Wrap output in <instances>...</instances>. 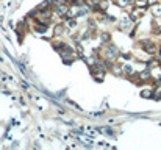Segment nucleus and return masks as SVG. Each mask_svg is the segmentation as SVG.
Masks as SVG:
<instances>
[{
    "label": "nucleus",
    "mask_w": 161,
    "mask_h": 150,
    "mask_svg": "<svg viewBox=\"0 0 161 150\" xmlns=\"http://www.w3.org/2000/svg\"><path fill=\"white\" fill-rule=\"evenodd\" d=\"M66 24H67L69 28H75V27H77V20H75V17H72V19H66Z\"/></svg>",
    "instance_id": "obj_12"
},
{
    "label": "nucleus",
    "mask_w": 161,
    "mask_h": 150,
    "mask_svg": "<svg viewBox=\"0 0 161 150\" xmlns=\"http://www.w3.org/2000/svg\"><path fill=\"white\" fill-rule=\"evenodd\" d=\"M147 3H149V0H136V5L138 6H145Z\"/></svg>",
    "instance_id": "obj_13"
},
{
    "label": "nucleus",
    "mask_w": 161,
    "mask_h": 150,
    "mask_svg": "<svg viewBox=\"0 0 161 150\" xmlns=\"http://www.w3.org/2000/svg\"><path fill=\"white\" fill-rule=\"evenodd\" d=\"M157 52H158V56H160V58H161V45H160V47H158V50H157Z\"/></svg>",
    "instance_id": "obj_14"
},
{
    "label": "nucleus",
    "mask_w": 161,
    "mask_h": 150,
    "mask_svg": "<svg viewBox=\"0 0 161 150\" xmlns=\"http://www.w3.org/2000/svg\"><path fill=\"white\" fill-rule=\"evenodd\" d=\"M141 97H144V99H150V97H153V89L141 91Z\"/></svg>",
    "instance_id": "obj_10"
},
{
    "label": "nucleus",
    "mask_w": 161,
    "mask_h": 150,
    "mask_svg": "<svg viewBox=\"0 0 161 150\" xmlns=\"http://www.w3.org/2000/svg\"><path fill=\"white\" fill-rule=\"evenodd\" d=\"M141 17H142V11L141 10H133L130 13V20H131V22H136V20L141 19Z\"/></svg>",
    "instance_id": "obj_7"
},
{
    "label": "nucleus",
    "mask_w": 161,
    "mask_h": 150,
    "mask_svg": "<svg viewBox=\"0 0 161 150\" xmlns=\"http://www.w3.org/2000/svg\"><path fill=\"white\" fill-rule=\"evenodd\" d=\"M152 14L155 16V17H161V3H155L152 6Z\"/></svg>",
    "instance_id": "obj_8"
},
{
    "label": "nucleus",
    "mask_w": 161,
    "mask_h": 150,
    "mask_svg": "<svg viewBox=\"0 0 161 150\" xmlns=\"http://www.w3.org/2000/svg\"><path fill=\"white\" fill-rule=\"evenodd\" d=\"M103 56H105V59H108V61H116L119 56H121V52H119V49L114 44L110 42L103 49Z\"/></svg>",
    "instance_id": "obj_1"
},
{
    "label": "nucleus",
    "mask_w": 161,
    "mask_h": 150,
    "mask_svg": "<svg viewBox=\"0 0 161 150\" xmlns=\"http://www.w3.org/2000/svg\"><path fill=\"white\" fill-rule=\"evenodd\" d=\"M34 20H36V19H34ZM47 28H48V25L44 24V22H39V20H36V25L33 27V30L36 33H41V35H44V33L47 31Z\"/></svg>",
    "instance_id": "obj_4"
},
{
    "label": "nucleus",
    "mask_w": 161,
    "mask_h": 150,
    "mask_svg": "<svg viewBox=\"0 0 161 150\" xmlns=\"http://www.w3.org/2000/svg\"><path fill=\"white\" fill-rule=\"evenodd\" d=\"M116 5L117 6H121V8H127L128 3H130V0H114Z\"/></svg>",
    "instance_id": "obj_11"
},
{
    "label": "nucleus",
    "mask_w": 161,
    "mask_h": 150,
    "mask_svg": "<svg viewBox=\"0 0 161 150\" xmlns=\"http://www.w3.org/2000/svg\"><path fill=\"white\" fill-rule=\"evenodd\" d=\"M52 10L48 8V10H42L41 13H38V16H36V20H39V22H44V24H50L52 22Z\"/></svg>",
    "instance_id": "obj_3"
},
{
    "label": "nucleus",
    "mask_w": 161,
    "mask_h": 150,
    "mask_svg": "<svg viewBox=\"0 0 161 150\" xmlns=\"http://www.w3.org/2000/svg\"><path fill=\"white\" fill-rule=\"evenodd\" d=\"M139 44H141L142 50H144L145 53H149V55H155L157 50H158V47L153 44V41H150V39H142Z\"/></svg>",
    "instance_id": "obj_2"
},
{
    "label": "nucleus",
    "mask_w": 161,
    "mask_h": 150,
    "mask_svg": "<svg viewBox=\"0 0 161 150\" xmlns=\"http://www.w3.org/2000/svg\"><path fill=\"white\" fill-rule=\"evenodd\" d=\"M100 39H102L103 44H110L111 42V35H110L108 31H105V33H102V35H100Z\"/></svg>",
    "instance_id": "obj_9"
},
{
    "label": "nucleus",
    "mask_w": 161,
    "mask_h": 150,
    "mask_svg": "<svg viewBox=\"0 0 161 150\" xmlns=\"http://www.w3.org/2000/svg\"><path fill=\"white\" fill-rule=\"evenodd\" d=\"M130 27H131V20H130V17H128V19H124L122 22H119L117 28L121 30V31H128Z\"/></svg>",
    "instance_id": "obj_5"
},
{
    "label": "nucleus",
    "mask_w": 161,
    "mask_h": 150,
    "mask_svg": "<svg viewBox=\"0 0 161 150\" xmlns=\"http://www.w3.org/2000/svg\"><path fill=\"white\" fill-rule=\"evenodd\" d=\"M66 31V24H57L53 27V36H61Z\"/></svg>",
    "instance_id": "obj_6"
}]
</instances>
